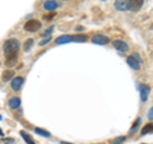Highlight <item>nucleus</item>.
I'll use <instances>...</instances> for the list:
<instances>
[{"label":"nucleus","instance_id":"nucleus-20","mask_svg":"<svg viewBox=\"0 0 153 144\" xmlns=\"http://www.w3.org/2000/svg\"><path fill=\"white\" fill-rule=\"evenodd\" d=\"M125 137H120V138H115V139H112V143H115V144H120V143H123V142H125Z\"/></svg>","mask_w":153,"mask_h":144},{"label":"nucleus","instance_id":"nucleus-11","mask_svg":"<svg viewBox=\"0 0 153 144\" xmlns=\"http://www.w3.org/2000/svg\"><path fill=\"white\" fill-rule=\"evenodd\" d=\"M44 8L46 9V10L52 12L57 8V4H56V1H52V0H47V1L44 3Z\"/></svg>","mask_w":153,"mask_h":144},{"label":"nucleus","instance_id":"nucleus-13","mask_svg":"<svg viewBox=\"0 0 153 144\" xmlns=\"http://www.w3.org/2000/svg\"><path fill=\"white\" fill-rule=\"evenodd\" d=\"M13 78H14V71L13 70H5L1 75V79L4 82H8L9 79H13Z\"/></svg>","mask_w":153,"mask_h":144},{"label":"nucleus","instance_id":"nucleus-9","mask_svg":"<svg viewBox=\"0 0 153 144\" xmlns=\"http://www.w3.org/2000/svg\"><path fill=\"white\" fill-rule=\"evenodd\" d=\"M74 41V38L73 36H70V35H63V36H59L56 38V44H68V42H73Z\"/></svg>","mask_w":153,"mask_h":144},{"label":"nucleus","instance_id":"nucleus-10","mask_svg":"<svg viewBox=\"0 0 153 144\" xmlns=\"http://www.w3.org/2000/svg\"><path fill=\"white\" fill-rule=\"evenodd\" d=\"M115 8L117 10H128V0H115Z\"/></svg>","mask_w":153,"mask_h":144},{"label":"nucleus","instance_id":"nucleus-14","mask_svg":"<svg viewBox=\"0 0 153 144\" xmlns=\"http://www.w3.org/2000/svg\"><path fill=\"white\" fill-rule=\"evenodd\" d=\"M149 133H153V122H149L147 124L146 126H143L140 134L142 135H146V134H149Z\"/></svg>","mask_w":153,"mask_h":144},{"label":"nucleus","instance_id":"nucleus-8","mask_svg":"<svg viewBox=\"0 0 153 144\" xmlns=\"http://www.w3.org/2000/svg\"><path fill=\"white\" fill-rule=\"evenodd\" d=\"M112 45H114L115 49H117L119 51H128V49H129V46H128L126 42H124L121 40H115V41H112Z\"/></svg>","mask_w":153,"mask_h":144},{"label":"nucleus","instance_id":"nucleus-24","mask_svg":"<svg viewBox=\"0 0 153 144\" xmlns=\"http://www.w3.org/2000/svg\"><path fill=\"white\" fill-rule=\"evenodd\" d=\"M148 119H149V120H153V107L149 110V111H148Z\"/></svg>","mask_w":153,"mask_h":144},{"label":"nucleus","instance_id":"nucleus-22","mask_svg":"<svg viewBox=\"0 0 153 144\" xmlns=\"http://www.w3.org/2000/svg\"><path fill=\"white\" fill-rule=\"evenodd\" d=\"M50 41H51V37H47L46 40H42V41L40 42V45H41V46H44V45H46V44H49Z\"/></svg>","mask_w":153,"mask_h":144},{"label":"nucleus","instance_id":"nucleus-21","mask_svg":"<svg viewBox=\"0 0 153 144\" xmlns=\"http://www.w3.org/2000/svg\"><path fill=\"white\" fill-rule=\"evenodd\" d=\"M3 143L5 144H16V140L13 138H3Z\"/></svg>","mask_w":153,"mask_h":144},{"label":"nucleus","instance_id":"nucleus-6","mask_svg":"<svg viewBox=\"0 0 153 144\" xmlns=\"http://www.w3.org/2000/svg\"><path fill=\"white\" fill-rule=\"evenodd\" d=\"M139 92H140V99L143 102H146L148 98V94H149V85L147 84H139Z\"/></svg>","mask_w":153,"mask_h":144},{"label":"nucleus","instance_id":"nucleus-23","mask_svg":"<svg viewBox=\"0 0 153 144\" xmlns=\"http://www.w3.org/2000/svg\"><path fill=\"white\" fill-rule=\"evenodd\" d=\"M52 30H54V27H50V28H49V30H47V31H45L44 33H42V36H46V35H47V36H49V35H50V33H51V31H52Z\"/></svg>","mask_w":153,"mask_h":144},{"label":"nucleus","instance_id":"nucleus-26","mask_svg":"<svg viewBox=\"0 0 153 144\" xmlns=\"http://www.w3.org/2000/svg\"><path fill=\"white\" fill-rule=\"evenodd\" d=\"M0 135H1V137L4 135V134H3V130H1V129H0Z\"/></svg>","mask_w":153,"mask_h":144},{"label":"nucleus","instance_id":"nucleus-17","mask_svg":"<svg viewBox=\"0 0 153 144\" xmlns=\"http://www.w3.org/2000/svg\"><path fill=\"white\" fill-rule=\"evenodd\" d=\"M73 38L75 42H85L88 40V37L85 35H75V36H73Z\"/></svg>","mask_w":153,"mask_h":144},{"label":"nucleus","instance_id":"nucleus-4","mask_svg":"<svg viewBox=\"0 0 153 144\" xmlns=\"http://www.w3.org/2000/svg\"><path fill=\"white\" fill-rule=\"evenodd\" d=\"M92 42L96 45H106L110 42L108 37L107 36H103V35H94L92 37Z\"/></svg>","mask_w":153,"mask_h":144},{"label":"nucleus","instance_id":"nucleus-16","mask_svg":"<svg viewBox=\"0 0 153 144\" xmlns=\"http://www.w3.org/2000/svg\"><path fill=\"white\" fill-rule=\"evenodd\" d=\"M16 64H17V57H8V59H5V65L9 66V68H12Z\"/></svg>","mask_w":153,"mask_h":144},{"label":"nucleus","instance_id":"nucleus-7","mask_svg":"<svg viewBox=\"0 0 153 144\" xmlns=\"http://www.w3.org/2000/svg\"><path fill=\"white\" fill-rule=\"evenodd\" d=\"M23 83H25V79H23L22 76H16V78L12 79L10 85H12V88H13L14 91H19V89L22 88Z\"/></svg>","mask_w":153,"mask_h":144},{"label":"nucleus","instance_id":"nucleus-25","mask_svg":"<svg viewBox=\"0 0 153 144\" xmlns=\"http://www.w3.org/2000/svg\"><path fill=\"white\" fill-rule=\"evenodd\" d=\"M61 144H71V143H68V142H61Z\"/></svg>","mask_w":153,"mask_h":144},{"label":"nucleus","instance_id":"nucleus-12","mask_svg":"<svg viewBox=\"0 0 153 144\" xmlns=\"http://www.w3.org/2000/svg\"><path fill=\"white\" fill-rule=\"evenodd\" d=\"M9 106H10L13 110H16V108H18L19 106H21V99H19L18 97H13V98H10L9 99Z\"/></svg>","mask_w":153,"mask_h":144},{"label":"nucleus","instance_id":"nucleus-15","mask_svg":"<svg viewBox=\"0 0 153 144\" xmlns=\"http://www.w3.org/2000/svg\"><path fill=\"white\" fill-rule=\"evenodd\" d=\"M35 133H36V134H40L41 137H46V138H49V137L51 135V134L47 131V130H44V129H40V128H36V129H35Z\"/></svg>","mask_w":153,"mask_h":144},{"label":"nucleus","instance_id":"nucleus-19","mask_svg":"<svg viewBox=\"0 0 153 144\" xmlns=\"http://www.w3.org/2000/svg\"><path fill=\"white\" fill-rule=\"evenodd\" d=\"M32 45H33V40H32V38H30V40H27V41L25 42V46H23V47H25V50L27 51V50L31 49Z\"/></svg>","mask_w":153,"mask_h":144},{"label":"nucleus","instance_id":"nucleus-18","mask_svg":"<svg viewBox=\"0 0 153 144\" xmlns=\"http://www.w3.org/2000/svg\"><path fill=\"white\" fill-rule=\"evenodd\" d=\"M21 135H22V138L25 139V140L27 142V144H35V142H33V139L28 135L27 133H25V131H21Z\"/></svg>","mask_w":153,"mask_h":144},{"label":"nucleus","instance_id":"nucleus-3","mask_svg":"<svg viewBox=\"0 0 153 144\" xmlns=\"http://www.w3.org/2000/svg\"><path fill=\"white\" fill-rule=\"evenodd\" d=\"M143 5V0H128V10L138 12Z\"/></svg>","mask_w":153,"mask_h":144},{"label":"nucleus","instance_id":"nucleus-5","mask_svg":"<svg viewBox=\"0 0 153 144\" xmlns=\"http://www.w3.org/2000/svg\"><path fill=\"white\" fill-rule=\"evenodd\" d=\"M126 63H128V65L130 66L131 69H134V70H139L140 69V64H139V60L137 59L135 56H129L128 59H126Z\"/></svg>","mask_w":153,"mask_h":144},{"label":"nucleus","instance_id":"nucleus-2","mask_svg":"<svg viewBox=\"0 0 153 144\" xmlns=\"http://www.w3.org/2000/svg\"><path fill=\"white\" fill-rule=\"evenodd\" d=\"M40 28H41V22L37 21V19H30L25 24V30L27 32H36L40 30Z\"/></svg>","mask_w":153,"mask_h":144},{"label":"nucleus","instance_id":"nucleus-1","mask_svg":"<svg viewBox=\"0 0 153 144\" xmlns=\"http://www.w3.org/2000/svg\"><path fill=\"white\" fill-rule=\"evenodd\" d=\"M4 55H5V59L8 57H17V52L19 50V41L16 38H9L4 42Z\"/></svg>","mask_w":153,"mask_h":144}]
</instances>
